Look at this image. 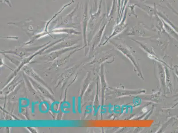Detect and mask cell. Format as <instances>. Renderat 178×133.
<instances>
[{"instance_id":"obj_3","label":"cell","mask_w":178,"mask_h":133,"mask_svg":"<svg viewBox=\"0 0 178 133\" xmlns=\"http://www.w3.org/2000/svg\"><path fill=\"white\" fill-rule=\"evenodd\" d=\"M52 1H54V2H56V0H52Z\"/></svg>"},{"instance_id":"obj_1","label":"cell","mask_w":178,"mask_h":133,"mask_svg":"<svg viewBox=\"0 0 178 133\" xmlns=\"http://www.w3.org/2000/svg\"><path fill=\"white\" fill-rule=\"evenodd\" d=\"M79 9V2H78L77 5L74 9L71 11L69 14L64 17L62 20L59 21V25H77L79 24L74 23H73L74 17L75 13L77 12L78 10Z\"/></svg>"},{"instance_id":"obj_2","label":"cell","mask_w":178,"mask_h":133,"mask_svg":"<svg viewBox=\"0 0 178 133\" xmlns=\"http://www.w3.org/2000/svg\"><path fill=\"white\" fill-rule=\"evenodd\" d=\"M5 3L9 7H12V5L10 0H1V3Z\"/></svg>"}]
</instances>
